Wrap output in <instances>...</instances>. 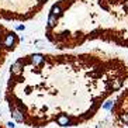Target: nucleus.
I'll list each match as a JSON object with an SVG mask.
<instances>
[{
    "label": "nucleus",
    "instance_id": "obj_2",
    "mask_svg": "<svg viewBox=\"0 0 128 128\" xmlns=\"http://www.w3.org/2000/svg\"><path fill=\"white\" fill-rule=\"evenodd\" d=\"M45 37L59 51L93 41L128 49V0H58L49 8Z\"/></svg>",
    "mask_w": 128,
    "mask_h": 128
},
{
    "label": "nucleus",
    "instance_id": "obj_4",
    "mask_svg": "<svg viewBox=\"0 0 128 128\" xmlns=\"http://www.w3.org/2000/svg\"><path fill=\"white\" fill-rule=\"evenodd\" d=\"M20 44V38L16 31L4 24H0V70L8 56L14 52Z\"/></svg>",
    "mask_w": 128,
    "mask_h": 128
},
{
    "label": "nucleus",
    "instance_id": "obj_1",
    "mask_svg": "<svg viewBox=\"0 0 128 128\" xmlns=\"http://www.w3.org/2000/svg\"><path fill=\"white\" fill-rule=\"evenodd\" d=\"M127 83L128 62L114 54L35 52L10 66L4 100L26 127L73 128L93 120Z\"/></svg>",
    "mask_w": 128,
    "mask_h": 128
},
{
    "label": "nucleus",
    "instance_id": "obj_3",
    "mask_svg": "<svg viewBox=\"0 0 128 128\" xmlns=\"http://www.w3.org/2000/svg\"><path fill=\"white\" fill-rule=\"evenodd\" d=\"M49 0H0V21H28L42 12Z\"/></svg>",
    "mask_w": 128,
    "mask_h": 128
}]
</instances>
